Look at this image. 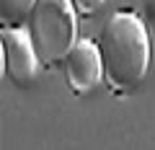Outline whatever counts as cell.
<instances>
[{
	"instance_id": "cell-5",
	"label": "cell",
	"mask_w": 155,
	"mask_h": 150,
	"mask_svg": "<svg viewBox=\"0 0 155 150\" xmlns=\"http://www.w3.org/2000/svg\"><path fill=\"white\" fill-rule=\"evenodd\" d=\"M39 0H0V26L3 28H21L28 23Z\"/></svg>"
},
{
	"instance_id": "cell-4",
	"label": "cell",
	"mask_w": 155,
	"mask_h": 150,
	"mask_svg": "<svg viewBox=\"0 0 155 150\" xmlns=\"http://www.w3.org/2000/svg\"><path fill=\"white\" fill-rule=\"evenodd\" d=\"M62 75L67 88L75 96H88L98 83H104V62H101L98 42L78 39L70 55L62 60Z\"/></svg>"
},
{
	"instance_id": "cell-3",
	"label": "cell",
	"mask_w": 155,
	"mask_h": 150,
	"mask_svg": "<svg viewBox=\"0 0 155 150\" xmlns=\"http://www.w3.org/2000/svg\"><path fill=\"white\" fill-rule=\"evenodd\" d=\"M0 55H3V75L18 88H26L39 75V55L26 28H3L0 31Z\"/></svg>"
},
{
	"instance_id": "cell-6",
	"label": "cell",
	"mask_w": 155,
	"mask_h": 150,
	"mask_svg": "<svg viewBox=\"0 0 155 150\" xmlns=\"http://www.w3.org/2000/svg\"><path fill=\"white\" fill-rule=\"evenodd\" d=\"M72 5H75L78 16H93L106 5V0H72Z\"/></svg>"
},
{
	"instance_id": "cell-1",
	"label": "cell",
	"mask_w": 155,
	"mask_h": 150,
	"mask_svg": "<svg viewBox=\"0 0 155 150\" xmlns=\"http://www.w3.org/2000/svg\"><path fill=\"white\" fill-rule=\"evenodd\" d=\"M98 52L104 62V83L114 96H129L140 88L150 70L153 44L142 16L134 11H116L98 34Z\"/></svg>"
},
{
	"instance_id": "cell-2",
	"label": "cell",
	"mask_w": 155,
	"mask_h": 150,
	"mask_svg": "<svg viewBox=\"0 0 155 150\" xmlns=\"http://www.w3.org/2000/svg\"><path fill=\"white\" fill-rule=\"evenodd\" d=\"M26 31L41 65H62V60L78 44V11L72 0H39Z\"/></svg>"
}]
</instances>
